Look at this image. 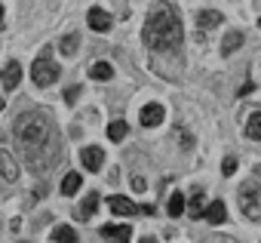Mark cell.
I'll return each instance as SVG.
<instances>
[{
	"label": "cell",
	"instance_id": "1",
	"mask_svg": "<svg viewBox=\"0 0 261 243\" xmlns=\"http://www.w3.org/2000/svg\"><path fill=\"white\" fill-rule=\"evenodd\" d=\"M16 142L25 151V160L34 173H46L59 163V133L43 111H25L16 120Z\"/></svg>",
	"mask_w": 261,
	"mask_h": 243
},
{
	"label": "cell",
	"instance_id": "2",
	"mask_svg": "<svg viewBox=\"0 0 261 243\" xmlns=\"http://www.w3.org/2000/svg\"><path fill=\"white\" fill-rule=\"evenodd\" d=\"M142 40H145L148 50L157 53V56H151V62H157V59L181 62V40H185V31H181V16H178V10L169 7V4H154V10H151L148 19H145Z\"/></svg>",
	"mask_w": 261,
	"mask_h": 243
},
{
	"label": "cell",
	"instance_id": "3",
	"mask_svg": "<svg viewBox=\"0 0 261 243\" xmlns=\"http://www.w3.org/2000/svg\"><path fill=\"white\" fill-rule=\"evenodd\" d=\"M240 209H243L246 218L261 222V188H258L255 182H246V185L240 188Z\"/></svg>",
	"mask_w": 261,
	"mask_h": 243
},
{
	"label": "cell",
	"instance_id": "4",
	"mask_svg": "<svg viewBox=\"0 0 261 243\" xmlns=\"http://www.w3.org/2000/svg\"><path fill=\"white\" fill-rule=\"evenodd\" d=\"M56 77H59V65H56L53 59L40 56V59L31 65V80H34L37 86H49V83H56Z\"/></svg>",
	"mask_w": 261,
	"mask_h": 243
},
{
	"label": "cell",
	"instance_id": "5",
	"mask_svg": "<svg viewBox=\"0 0 261 243\" xmlns=\"http://www.w3.org/2000/svg\"><path fill=\"white\" fill-rule=\"evenodd\" d=\"M0 176L7 179V185H16V179H19V166L7 148H0Z\"/></svg>",
	"mask_w": 261,
	"mask_h": 243
},
{
	"label": "cell",
	"instance_id": "6",
	"mask_svg": "<svg viewBox=\"0 0 261 243\" xmlns=\"http://www.w3.org/2000/svg\"><path fill=\"white\" fill-rule=\"evenodd\" d=\"M80 160H83V166H86L89 173H98V169H101V163H105V154H101V148L89 145V148H83V151H80Z\"/></svg>",
	"mask_w": 261,
	"mask_h": 243
},
{
	"label": "cell",
	"instance_id": "7",
	"mask_svg": "<svg viewBox=\"0 0 261 243\" xmlns=\"http://www.w3.org/2000/svg\"><path fill=\"white\" fill-rule=\"evenodd\" d=\"M163 114H166L163 105L154 102V105H145V108H142V117H139V120H142V127H157V124H163Z\"/></svg>",
	"mask_w": 261,
	"mask_h": 243
},
{
	"label": "cell",
	"instance_id": "8",
	"mask_svg": "<svg viewBox=\"0 0 261 243\" xmlns=\"http://www.w3.org/2000/svg\"><path fill=\"white\" fill-rule=\"evenodd\" d=\"M221 22H224V16H221V13H215V10H203V13L197 16V28H200V34H206V31L218 28Z\"/></svg>",
	"mask_w": 261,
	"mask_h": 243
},
{
	"label": "cell",
	"instance_id": "9",
	"mask_svg": "<svg viewBox=\"0 0 261 243\" xmlns=\"http://www.w3.org/2000/svg\"><path fill=\"white\" fill-rule=\"evenodd\" d=\"M108 209H111L114 215H133V212H139V206H136L133 200H129V197H120V194L108 200Z\"/></svg>",
	"mask_w": 261,
	"mask_h": 243
},
{
	"label": "cell",
	"instance_id": "10",
	"mask_svg": "<svg viewBox=\"0 0 261 243\" xmlns=\"http://www.w3.org/2000/svg\"><path fill=\"white\" fill-rule=\"evenodd\" d=\"M86 22H89V28H92V31H108V28H111V16H108L105 10H98V7H92V10H89Z\"/></svg>",
	"mask_w": 261,
	"mask_h": 243
},
{
	"label": "cell",
	"instance_id": "11",
	"mask_svg": "<svg viewBox=\"0 0 261 243\" xmlns=\"http://www.w3.org/2000/svg\"><path fill=\"white\" fill-rule=\"evenodd\" d=\"M98 234L105 240H133V228H126V225H105Z\"/></svg>",
	"mask_w": 261,
	"mask_h": 243
},
{
	"label": "cell",
	"instance_id": "12",
	"mask_svg": "<svg viewBox=\"0 0 261 243\" xmlns=\"http://www.w3.org/2000/svg\"><path fill=\"white\" fill-rule=\"evenodd\" d=\"M19 80H22V65H19V62H7V65H4V86H7V89H16Z\"/></svg>",
	"mask_w": 261,
	"mask_h": 243
},
{
	"label": "cell",
	"instance_id": "13",
	"mask_svg": "<svg viewBox=\"0 0 261 243\" xmlns=\"http://www.w3.org/2000/svg\"><path fill=\"white\" fill-rule=\"evenodd\" d=\"M203 215H206V222H212V225H221V222L227 218V209H224V203H221V200H212V203L203 209Z\"/></svg>",
	"mask_w": 261,
	"mask_h": 243
},
{
	"label": "cell",
	"instance_id": "14",
	"mask_svg": "<svg viewBox=\"0 0 261 243\" xmlns=\"http://www.w3.org/2000/svg\"><path fill=\"white\" fill-rule=\"evenodd\" d=\"M95 209H98V194H86L83 203L77 206V218H89Z\"/></svg>",
	"mask_w": 261,
	"mask_h": 243
},
{
	"label": "cell",
	"instance_id": "15",
	"mask_svg": "<svg viewBox=\"0 0 261 243\" xmlns=\"http://www.w3.org/2000/svg\"><path fill=\"white\" fill-rule=\"evenodd\" d=\"M59 50H62V56H77V50H80V34H65L62 43H59Z\"/></svg>",
	"mask_w": 261,
	"mask_h": 243
},
{
	"label": "cell",
	"instance_id": "16",
	"mask_svg": "<svg viewBox=\"0 0 261 243\" xmlns=\"http://www.w3.org/2000/svg\"><path fill=\"white\" fill-rule=\"evenodd\" d=\"M89 77H92V80H111V77H114V68H111L108 62H95V65L89 68Z\"/></svg>",
	"mask_w": 261,
	"mask_h": 243
},
{
	"label": "cell",
	"instance_id": "17",
	"mask_svg": "<svg viewBox=\"0 0 261 243\" xmlns=\"http://www.w3.org/2000/svg\"><path fill=\"white\" fill-rule=\"evenodd\" d=\"M49 237H53V240H59V243H74V240H77V231H74V228H68V225H59Z\"/></svg>",
	"mask_w": 261,
	"mask_h": 243
},
{
	"label": "cell",
	"instance_id": "18",
	"mask_svg": "<svg viewBox=\"0 0 261 243\" xmlns=\"http://www.w3.org/2000/svg\"><path fill=\"white\" fill-rule=\"evenodd\" d=\"M243 46V34L240 31H230L227 37H224V43H221V50H224V56H230L233 50H240Z\"/></svg>",
	"mask_w": 261,
	"mask_h": 243
},
{
	"label": "cell",
	"instance_id": "19",
	"mask_svg": "<svg viewBox=\"0 0 261 243\" xmlns=\"http://www.w3.org/2000/svg\"><path fill=\"white\" fill-rule=\"evenodd\" d=\"M185 212H188L191 218H200V215H203V191H194L191 206H185Z\"/></svg>",
	"mask_w": 261,
	"mask_h": 243
},
{
	"label": "cell",
	"instance_id": "20",
	"mask_svg": "<svg viewBox=\"0 0 261 243\" xmlns=\"http://www.w3.org/2000/svg\"><path fill=\"white\" fill-rule=\"evenodd\" d=\"M246 136H249V139H255V142H261V114H252V117H249V124H246Z\"/></svg>",
	"mask_w": 261,
	"mask_h": 243
},
{
	"label": "cell",
	"instance_id": "21",
	"mask_svg": "<svg viewBox=\"0 0 261 243\" xmlns=\"http://www.w3.org/2000/svg\"><path fill=\"white\" fill-rule=\"evenodd\" d=\"M77 188H80V176H77V173H68L65 182H62V194L71 197V194H77Z\"/></svg>",
	"mask_w": 261,
	"mask_h": 243
},
{
	"label": "cell",
	"instance_id": "22",
	"mask_svg": "<svg viewBox=\"0 0 261 243\" xmlns=\"http://www.w3.org/2000/svg\"><path fill=\"white\" fill-rule=\"evenodd\" d=\"M166 212L175 218V215H181L185 212V197H181V191H175L172 197H169V206H166Z\"/></svg>",
	"mask_w": 261,
	"mask_h": 243
},
{
	"label": "cell",
	"instance_id": "23",
	"mask_svg": "<svg viewBox=\"0 0 261 243\" xmlns=\"http://www.w3.org/2000/svg\"><path fill=\"white\" fill-rule=\"evenodd\" d=\"M126 130H129V127L123 124V120H114V124L108 127V136H111V142H123V139H126Z\"/></svg>",
	"mask_w": 261,
	"mask_h": 243
},
{
	"label": "cell",
	"instance_id": "24",
	"mask_svg": "<svg viewBox=\"0 0 261 243\" xmlns=\"http://www.w3.org/2000/svg\"><path fill=\"white\" fill-rule=\"evenodd\" d=\"M221 173H224V176H233V173H237V160H233V157H224Z\"/></svg>",
	"mask_w": 261,
	"mask_h": 243
},
{
	"label": "cell",
	"instance_id": "25",
	"mask_svg": "<svg viewBox=\"0 0 261 243\" xmlns=\"http://www.w3.org/2000/svg\"><path fill=\"white\" fill-rule=\"evenodd\" d=\"M77 99H80V86H71V89L65 92V102H68V105H74Z\"/></svg>",
	"mask_w": 261,
	"mask_h": 243
},
{
	"label": "cell",
	"instance_id": "26",
	"mask_svg": "<svg viewBox=\"0 0 261 243\" xmlns=\"http://www.w3.org/2000/svg\"><path fill=\"white\" fill-rule=\"evenodd\" d=\"M133 188H136V191H145V188H148V182L139 176V179H133Z\"/></svg>",
	"mask_w": 261,
	"mask_h": 243
},
{
	"label": "cell",
	"instance_id": "27",
	"mask_svg": "<svg viewBox=\"0 0 261 243\" xmlns=\"http://www.w3.org/2000/svg\"><path fill=\"white\" fill-rule=\"evenodd\" d=\"M255 89V80H249V83H243V89H240V95H246V92H252Z\"/></svg>",
	"mask_w": 261,
	"mask_h": 243
},
{
	"label": "cell",
	"instance_id": "28",
	"mask_svg": "<svg viewBox=\"0 0 261 243\" xmlns=\"http://www.w3.org/2000/svg\"><path fill=\"white\" fill-rule=\"evenodd\" d=\"M139 212H145V215H154V206H151V203H145V206H139Z\"/></svg>",
	"mask_w": 261,
	"mask_h": 243
},
{
	"label": "cell",
	"instance_id": "29",
	"mask_svg": "<svg viewBox=\"0 0 261 243\" xmlns=\"http://www.w3.org/2000/svg\"><path fill=\"white\" fill-rule=\"evenodd\" d=\"M255 176H258V179H261V163H258V166H255Z\"/></svg>",
	"mask_w": 261,
	"mask_h": 243
},
{
	"label": "cell",
	"instance_id": "30",
	"mask_svg": "<svg viewBox=\"0 0 261 243\" xmlns=\"http://www.w3.org/2000/svg\"><path fill=\"white\" fill-rule=\"evenodd\" d=\"M0 22H4V7H0Z\"/></svg>",
	"mask_w": 261,
	"mask_h": 243
},
{
	"label": "cell",
	"instance_id": "31",
	"mask_svg": "<svg viewBox=\"0 0 261 243\" xmlns=\"http://www.w3.org/2000/svg\"><path fill=\"white\" fill-rule=\"evenodd\" d=\"M0 111H4V99H0Z\"/></svg>",
	"mask_w": 261,
	"mask_h": 243
}]
</instances>
